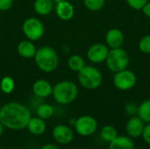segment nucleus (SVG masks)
<instances>
[{
  "label": "nucleus",
  "instance_id": "nucleus-6",
  "mask_svg": "<svg viewBox=\"0 0 150 149\" xmlns=\"http://www.w3.org/2000/svg\"><path fill=\"white\" fill-rule=\"evenodd\" d=\"M25 36L31 41L38 40L44 34V25L42 22L36 18H26L22 25Z\"/></svg>",
  "mask_w": 150,
  "mask_h": 149
},
{
  "label": "nucleus",
  "instance_id": "nucleus-11",
  "mask_svg": "<svg viewBox=\"0 0 150 149\" xmlns=\"http://www.w3.org/2000/svg\"><path fill=\"white\" fill-rule=\"evenodd\" d=\"M53 137L58 143L67 145L73 141L74 133L69 126L58 125L53 129Z\"/></svg>",
  "mask_w": 150,
  "mask_h": 149
},
{
  "label": "nucleus",
  "instance_id": "nucleus-25",
  "mask_svg": "<svg viewBox=\"0 0 150 149\" xmlns=\"http://www.w3.org/2000/svg\"><path fill=\"white\" fill-rule=\"evenodd\" d=\"M139 49L142 54H150V34L142 37L139 42Z\"/></svg>",
  "mask_w": 150,
  "mask_h": 149
},
{
  "label": "nucleus",
  "instance_id": "nucleus-33",
  "mask_svg": "<svg viewBox=\"0 0 150 149\" xmlns=\"http://www.w3.org/2000/svg\"><path fill=\"white\" fill-rule=\"evenodd\" d=\"M54 1L57 4V3H59V2H61V1H62V0H54Z\"/></svg>",
  "mask_w": 150,
  "mask_h": 149
},
{
  "label": "nucleus",
  "instance_id": "nucleus-27",
  "mask_svg": "<svg viewBox=\"0 0 150 149\" xmlns=\"http://www.w3.org/2000/svg\"><path fill=\"white\" fill-rule=\"evenodd\" d=\"M125 112L127 115H129L131 117L135 116V115H137V112H138V105L133 102L128 103L125 106Z\"/></svg>",
  "mask_w": 150,
  "mask_h": 149
},
{
  "label": "nucleus",
  "instance_id": "nucleus-3",
  "mask_svg": "<svg viewBox=\"0 0 150 149\" xmlns=\"http://www.w3.org/2000/svg\"><path fill=\"white\" fill-rule=\"evenodd\" d=\"M52 95L58 104L69 105L76 99L78 96V88L72 81H62L53 87Z\"/></svg>",
  "mask_w": 150,
  "mask_h": 149
},
{
  "label": "nucleus",
  "instance_id": "nucleus-31",
  "mask_svg": "<svg viewBox=\"0 0 150 149\" xmlns=\"http://www.w3.org/2000/svg\"><path fill=\"white\" fill-rule=\"evenodd\" d=\"M41 149H60L58 147H56L55 145L53 144H46L45 146L42 147Z\"/></svg>",
  "mask_w": 150,
  "mask_h": 149
},
{
  "label": "nucleus",
  "instance_id": "nucleus-4",
  "mask_svg": "<svg viewBox=\"0 0 150 149\" xmlns=\"http://www.w3.org/2000/svg\"><path fill=\"white\" fill-rule=\"evenodd\" d=\"M130 61L129 55L122 47L111 48L106 57V66L112 73H117L127 68Z\"/></svg>",
  "mask_w": 150,
  "mask_h": 149
},
{
  "label": "nucleus",
  "instance_id": "nucleus-10",
  "mask_svg": "<svg viewBox=\"0 0 150 149\" xmlns=\"http://www.w3.org/2000/svg\"><path fill=\"white\" fill-rule=\"evenodd\" d=\"M144 126V121L138 115L132 116L126 125V131L127 136L132 139H137L139 137H142Z\"/></svg>",
  "mask_w": 150,
  "mask_h": 149
},
{
  "label": "nucleus",
  "instance_id": "nucleus-20",
  "mask_svg": "<svg viewBox=\"0 0 150 149\" xmlns=\"http://www.w3.org/2000/svg\"><path fill=\"white\" fill-rule=\"evenodd\" d=\"M137 115L144 123H150V98L144 100L138 105Z\"/></svg>",
  "mask_w": 150,
  "mask_h": 149
},
{
  "label": "nucleus",
  "instance_id": "nucleus-28",
  "mask_svg": "<svg viewBox=\"0 0 150 149\" xmlns=\"http://www.w3.org/2000/svg\"><path fill=\"white\" fill-rule=\"evenodd\" d=\"M142 137L147 144L150 145V123H149L148 125H146L144 126Z\"/></svg>",
  "mask_w": 150,
  "mask_h": 149
},
{
  "label": "nucleus",
  "instance_id": "nucleus-30",
  "mask_svg": "<svg viewBox=\"0 0 150 149\" xmlns=\"http://www.w3.org/2000/svg\"><path fill=\"white\" fill-rule=\"evenodd\" d=\"M142 11H143L144 15L148 18H150V2H148L144 6L143 8L142 9Z\"/></svg>",
  "mask_w": 150,
  "mask_h": 149
},
{
  "label": "nucleus",
  "instance_id": "nucleus-24",
  "mask_svg": "<svg viewBox=\"0 0 150 149\" xmlns=\"http://www.w3.org/2000/svg\"><path fill=\"white\" fill-rule=\"evenodd\" d=\"M85 7L91 11H98L103 9L105 0H83Z\"/></svg>",
  "mask_w": 150,
  "mask_h": 149
},
{
  "label": "nucleus",
  "instance_id": "nucleus-18",
  "mask_svg": "<svg viewBox=\"0 0 150 149\" xmlns=\"http://www.w3.org/2000/svg\"><path fill=\"white\" fill-rule=\"evenodd\" d=\"M33 8L35 12H37L40 15L46 16L49 14L53 8V1L52 0H35L33 4Z\"/></svg>",
  "mask_w": 150,
  "mask_h": 149
},
{
  "label": "nucleus",
  "instance_id": "nucleus-9",
  "mask_svg": "<svg viewBox=\"0 0 150 149\" xmlns=\"http://www.w3.org/2000/svg\"><path fill=\"white\" fill-rule=\"evenodd\" d=\"M109 48L102 43H95L91 46L87 51V57L92 63H101L106 60Z\"/></svg>",
  "mask_w": 150,
  "mask_h": 149
},
{
  "label": "nucleus",
  "instance_id": "nucleus-23",
  "mask_svg": "<svg viewBox=\"0 0 150 149\" xmlns=\"http://www.w3.org/2000/svg\"><path fill=\"white\" fill-rule=\"evenodd\" d=\"M15 88V82L11 76H4L0 81V89L4 94H10Z\"/></svg>",
  "mask_w": 150,
  "mask_h": 149
},
{
  "label": "nucleus",
  "instance_id": "nucleus-22",
  "mask_svg": "<svg viewBox=\"0 0 150 149\" xmlns=\"http://www.w3.org/2000/svg\"><path fill=\"white\" fill-rule=\"evenodd\" d=\"M37 116L42 119H47L54 114V107L48 104H42L36 110Z\"/></svg>",
  "mask_w": 150,
  "mask_h": 149
},
{
  "label": "nucleus",
  "instance_id": "nucleus-15",
  "mask_svg": "<svg viewBox=\"0 0 150 149\" xmlns=\"http://www.w3.org/2000/svg\"><path fill=\"white\" fill-rule=\"evenodd\" d=\"M17 50L18 54L25 59L33 58L37 51L35 45L29 40L20 41L18 45Z\"/></svg>",
  "mask_w": 150,
  "mask_h": 149
},
{
  "label": "nucleus",
  "instance_id": "nucleus-7",
  "mask_svg": "<svg viewBox=\"0 0 150 149\" xmlns=\"http://www.w3.org/2000/svg\"><path fill=\"white\" fill-rule=\"evenodd\" d=\"M137 83V77L135 74L129 70L124 69L120 72L115 73L113 76V84L114 86L122 91L129 90L133 89Z\"/></svg>",
  "mask_w": 150,
  "mask_h": 149
},
{
  "label": "nucleus",
  "instance_id": "nucleus-19",
  "mask_svg": "<svg viewBox=\"0 0 150 149\" xmlns=\"http://www.w3.org/2000/svg\"><path fill=\"white\" fill-rule=\"evenodd\" d=\"M100 136L103 141L110 143L118 136L117 129L111 125L104 126L102 129L100 130Z\"/></svg>",
  "mask_w": 150,
  "mask_h": 149
},
{
  "label": "nucleus",
  "instance_id": "nucleus-32",
  "mask_svg": "<svg viewBox=\"0 0 150 149\" xmlns=\"http://www.w3.org/2000/svg\"><path fill=\"white\" fill-rule=\"evenodd\" d=\"M4 126L3 124L0 122V135H1V134L3 133V132H4Z\"/></svg>",
  "mask_w": 150,
  "mask_h": 149
},
{
  "label": "nucleus",
  "instance_id": "nucleus-2",
  "mask_svg": "<svg viewBox=\"0 0 150 149\" xmlns=\"http://www.w3.org/2000/svg\"><path fill=\"white\" fill-rule=\"evenodd\" d=\"M33 58L37 67L45 73H51L54 71L59 63V58L56 51L47 46L39 48Z\"/></svg>",
  "mask_w": 150,
  "mask_h": 149
},
{
  "label": "nucleus",
  "instance_id": "nucleus-21",
  "mask_svg": "<svg viewBox=\"0 0 150 149\" xmlns=\"http://www.w3.org/2000/svg\"><path fill=\"white\" fill-rule=\"evenodd\" d=\"M85 66V61L83 58L78 54L71 55L68 60V67L75 72L80 71Z\"/></svg>",
  "mask_w": 150,
  "mask_h": 149
},
{
  "label": "nucleus",
  "instance_id": "nucleus-5",
  "mask_svg": "<svg viewBox=\"0 0 150 149\" xmlns=\"http://www.w3.org/2000/svg\"><path fill=\"white\" fill-rule=\"evenodd\" d=\"M78 81L83 88L87 90H95L102 84L103 76L97 68L85 65L78 71Z\"/></svg>",
  "mask_w": 150,
  "mask_h": 149
},
{
  "label": "nucleus",
  "instance_id": "nucleus-12",
  "mask_svg": "<svg viewBox=\"0 0 150 149\" xmlns=\"http://www.w3.org/2000/svg\"><path fill=\"white\" fill-rule=\"evenodd\" d=\"M125 41V36L123 32L119 28L110 29L105 35V42L110 48L121 47Z\"/></svg>",
  "mask_w": 150,
  "mask_h": 149
},
{
  "label": "nucleus",
  "instance_id": "nucleus-8",
  "mask_svg": "<svg viewBox=\"0 0 150 149\" xmlns=\"http://www.w3.org/2000/svg\"><path fill=\"white\" fill-rule=\"evenodd\" d=\"M74 126L79 135L86 137L96 133L98 129V121L91 116L84 115L76 119Z\"/></svg>",
  "mask_w": 150,
  "mask_h": 149
},
{
  "label": "nucleus",
  "instance_id": "nucleus-29",
  "mask_svg": "<svg viewBox=\"0 0 150 149\" xmlns=\"http://www.w3.org/2000/svg\"><path fill=\"white\" fill-rule=\"evenodd\" d=\"M13 0H0V11H8L11 8Z\"/></svg>",
  "mask_w": 150,
  "mask_h": 149
},
{
  "label": "nucleus",
  "instance_id": "nucleus-26",
  "mask_svg": "<svg viewBox=\"0 0 150 149\" xmlns=\"http://www.w3.org/2000/svg\"><path fill=\"white\" fill-rule=\"evenodd\" d=\"M126 1L130 8L139 11L143 8V6L148 3L149 0H126Z\"/></svg>",
  "mask_w": 150,
  "mask_h": 149
},
{
  "label": "nucleus",
  "instance_id": "nucleus-1",
  "mask_svg": "<svg viewBox=\"0 0 150 149\" xmlns=\"http://www.w3.org/2000/svg\"><path fill=\"white\" fill-rule=\"evenodd\" d=\"M30 119V111L20 103L10 102L0 108V122L9 129H24L27 126Z\"/></svg>",
  "mask_w": 150,
  "mask_h": 149
},
{
  "label": "nucleus",
  "instance_id": "nucleus-17",
  "mask_svg": "<svg viewBox=\"0 0 150 149\" xmlns=\"http://www.w3.org/2000/svg\"><path fill=\"white\" fill-rule=\"evenodd\" d=\"M28 128V131L33 134V135H40L45 133L46 131V123L44 119L39 118V117H34L30 119L28 125L26 126Z\"/></svg>",
  "mask_w": 150,
  "mask_h": 149
},
{
  "label": "nucleus",
  "instance_id": "nucleus-14",
  "mask_svg": "<svg viewBox=\"0 0 150 149\" xmlns=\"http://www.w3.org/2000/svg\"><path fill=\"white\" fill-rule=\"evenodd\" d=\"M33 92L38 97L45 98V97H47L50 95H52L53 87L51 86V84L47 81L43 80V79H40V80H37L33 83Z\"/></svg>",
  "mask_w": 150,
  "mask_h": 149
},
{
  "label": "nucleus",
  "instance_id": "nucleus-16",
  "mask_svg": "<svg viewBox=\"0 0 150 149\" xmlns=\"http://www.w3.org/2000/svg\"><path fill=\"white\" fill-rule=\"evenodd\" d=\"M109 149H135L134 143L129 136H117L109 143Z\"/></svg>",
  "mask_w": 150,
  "mask_h": 149
},
{
  "label": "nucleus",
  "instance_id": "nucleus-13",
  "mask_svg": "<svg viewBox=\"0 0 150 149\" xmlns=\"http://www.w3.org/2000/svg\"><path fill=\"white\" fill-rule=\"evenodd\" d=\"M55 12L57 17L62 20H69L74 17L75 9L72 4L68 1L62 0L56 4Z\"/></svg>",
  "mask_w": 150,
  "mask_h": 149
}]
</instances>
